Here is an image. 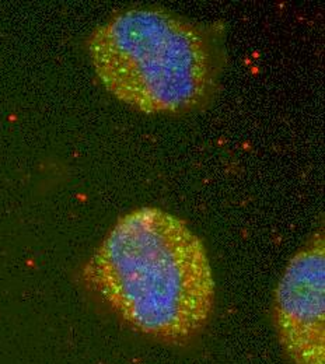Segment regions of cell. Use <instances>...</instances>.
Wrapping results in <instances>:
<instances>
[{"mask_svg": "<svg viewBox=\"0 0 325 364\" xmlns=\"http://www.w3.org/2000/svg\"><path fill=\"white\" fill-rule=\"evenodd\" d=\"M83 279L129 328L183 346L208 325L216 283L202 240L160 208H138L110 230Z\"/></svg>", "mask_w": 325, "mask_h": 364, "instance_id": "obj_1", "label": "cell"}, {"mask_svg": "<svg viewBox=\"0 0 325 364\" xmlns=\"http://www.w3.org/2000/svg\"><path fill=\"white\" fill-rule=\"evenodd\" d=\"M89 53L107 91L146 114L191 111L215 85L206 36L156 6H134L114 14L94 30Z\"/></svg>", "mask_w": 325, "mask_h": 364, "instance_id": "obj_2", "label": "cell"}, {"mask_svg": "<svg viewBox=\"0 0 325 364\" xmlns=\"http://www.w3.org/2000/svg\"><path fill=\"white\" fill-rule=\"evenodd\" d=\"M274 322L293 364H325V244L319 230L294 254L279 280Z\"/></svg>", "mask_w": 325, "mask_h": 364, "instance_id": "obj_3", "label": "cell"}]
</instances>
